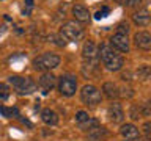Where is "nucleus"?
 Returning <instances> with one entry per match:
<instances>
[{
  "label": "nucleus",
  "mask_w": 151,
  "mask_h": 141,
  "mask_svg": "<svg viewBox=\"0 0 151 141\" xmlns=\"http://www.w3.org/2000/svg\"><path fill=\"white\" fill-rule=\"evenodd\" d=\"M98 56L101 58L102 64L106 66V69L110 70V72H116V70H120L124 66V58L120 53H116L109 44H102L99 47Z\"/></svg>",
  "instance_id": "obj_1"
},
{
  "label": "nucleus",
  "mask_w": 151,
  "mask_h": 141,
  "mask_svg": "<svg viewBox=\"0 0 151 141\" xmlns=\"http://www.w3.org/2000/svg\"><path fill=\"white\" fill-rule=\"evenodd\" d=\"M148 77H150V66H146V64L139 66V69H137V78L145 82Z\"/></svg>",
  "instance_id": "obj_18"
},
{
  "label": "nucleus",
  "mask_w": 151,
  "mask_h": 141,
  "mask_svg": "<svg viewBox=\"0 0 151 141\" xmlns=\"http://www.w3.org/2000/svg\"><path fill=\"white\" fill-rule=\"evenodd\" d=\"M9 91V88L6 86V85H5V83H0V97H3V99H6L8 97V93Z\"/></svg>",
  "instance_id": "obj_22"
},
{
  "label": "nucleus",
  "mask_w": 151,
  "mask_h": 141,
  "mask_svg": "<svg viewBox=\"0 0 151 141\" xmlns=\"http://www.w3.org/2000/svg\"><path fill=\"white\" fill-rule=\"evenodd\" d=\"M121 5H126V6H140L142 0H118Z\"/></svg>",
  "instance_id": "obj_20"
},
{
  "label": "nucleus",
  "mask_w": 151,
  "mask_h": 141,
  "mask_svg": "<svg viewBox=\"0 0 151 141\" xmlns=\"http://www.w3.org/2000/svg\"><path fill=\"white\" fill-rule=\"evenodd\" d=\"M102 91H104V94H106L109 99H116L118 96H120V89H118V86L115 83H112V82H106V83H104Z\"/></svg>",
  "instance_id": "obj_16"
},
{
  "label": "nucleus",
  "mask_w": 151,
  "mask_h": 141,
  "mask_svg": "<svg viewBox=\"0 0 151 141\" xmlns=\"http://www.w3.org/2000/svg\"><path fill=\"white\" fill-rule=\"evenodd\" d=\"M9 85L16 89L19 94H32L36 91V83L30 77H21V75H11L8 78Z\"/></svg>",
  "instance_id": "obj_3"
},
{
  "label": "nucleus",
  "mask_w": 151,
  "mask_h": 141,
  "mask_svg": "<svg viewBox=\"0 0 151 141\" xmlns=\"http://www.w3.org/2000/svg\"><path fill=\"white\" fill-rule=\"evenodd\" d=\"M61 36L65 38V39H68L71 42H77L83 38V28L79 25V24H76L74 21H69V22H65L63 25H61Z\"/></svg>",
  "instance_id": "obj_4"
},
{
  "label": "nucleus",
  "mask_w": 151,
  "mask_h": 141,
  "mask_svg": "<svg viewBox=\"0 0 151 141\" xmlns=\"http://www.w3.org/2000/svg\"><path fill=\"white\" fill-rule=\"evenodd\" d=\"M107 116L113 124H118V122H123L124 119V111H123V107L121 103L118 102H112L107 108Z\"/></svg>",
  "instance_id": "obj_9"
},
{
  "label": "nucleus",
  "mask_w": 151,
  "mask_h": 141,
  "mask_svg": "<svg viewBox=\"0 0 151 141\" xmlns=\"http://www.w3.org/2000/svg\"><path fill=\"white\" fill-rule=\"evenodd\" d=\"M140 116H142V108H137L134 105L131 108V118H132V119H139Z\"/></svg>",
  "instance_id": "obj_21"
},
{
  "label": "nucleus",
  "mask_w": 151,
  "mask_h": 141,
  "mask_svg": "<svg viewBox=\"0 0 151 141\" xmlns=\"http://www.w3.org/2000/svg\"><path fill=\"white\" fill-rule=\"evenodd\" d=\"M132 21H134V24L139 25V27H148L150 25V11H148V8L139 9V11L132 16Z\"/></svg>",
  "instance_id": "obj_13"
},
{
  "label": "nucleus",
  "mask_w": 151,
  "mask_h": 141,
  "mask_svg": "<svg viewBox=\"0 0 151 141\" xmlns=\"http://www.w3.org/2000/svg\"><path fill=\"white\" fill-rule=\"evenodd\" d=\"M73 16L76 17V21L79 22H90V11L87 6H83V5H74L73 6Z\"/></svg>",
  "instance_id": "obj_14"
},
{
  "label": "nucleus",
  "mask_w": 151,
  "mask_h": 141,
  "mask_svg": "<svg viewBox=\"0 0 151 141\" xmlns=\"http://www.w3.org/2000/svg\"><path fill=\"white\" fill-rule=\"evenodd\" d=\"M134 42L135 46L142 50H150L151 49V35L148 31L142 30V31H137L134 35Z\"/></svg>",
  "instance_id": "obj_11"
},
{
  "label": "nucleus",
  "mask_w": 151,
  "mask_h": 141,
  "mask_svg": "<svg viewBox=\"0 0 151 141\" xmlns=\"http://www.w3.org/2000/svg\"><path fill=\"white\" fill-rule=\"evenodd\" d=\"M101 91L94 86V85H85L80 91V100H82L85 105H90V107H94L101 102Z\"/></svg>",
  "instance_id": "obj_5"
},
{
  "label": "nucleus",
  "mask_w": 151,
  "mask_h": 141,
  "mask_svg": "<svg viewBox=\"0 0 151 141\" xmlns=\"http://www.w3.org/2000/svg\"><path fill=\"white\" fill-rule=\"evenodd\" d=\"M90 119V116H88V113L87 111H77V115H76V122L80 125V124H83V122H87Z\"/></svg>",
  "instance_id": "obj_19"
},
{
  "label": "nucleus",
  "mask_w": 151,
  "mask_h": 141,
  "mask_svg": "<svg viewBox=\"0 0 151 141\" xmlns=\"http://www.w3.org/2000/svg\"><path fill=\"white\" fill-rule=\"evenodd\" d=\"M106 14H109V8H102L101 11H98L96 14H94V17H96V19H102V17H106Z\"/></svg>",
  "instance_id": "obj_24"
},
{
  "label": "nucleus",
  "mask_w": 151,
  "mask_h": 141,
  "mask_svg": "<svg viewBox=\"0 0 151 141\" xmlns=\"http://www.w3.org/2000/svg\"><path fill=\"white\" fill-rule=\"evenodd\" d=\"M82 56H83L85 63H88L91 68H94V66L98 64V60H99V56H98V46L94 44L91 39H88L83 44V47H82Z\"/></svg>",
  "instance_id": "obj_7"
},
{
  "label": "nucleus",
  "mask_w": 151,
  "mask_h": 141,
  "mask_svg": "<svg viewBox=\"0 0 151 141\" xmlns=\"http://www.w3.org/2000/svg\"><path fill=\"white\" fill-rule=\"evenodd\" d=\"M55 86V75L50 72H44L38 80V88L41 89L42 94H47L49 91H52Z\"/></svg>",
  "instance_id": "obj_10"
},
{
  "label": "nucleus",
  "mask_w": 151,
  "mask_h": 141,
  "mask_svg": "<svg viewBox=\"0 0 151 141\" xmlns=\"http://www.w3.org/2000/svg\"><path fill=\"white\" fill-rule=\"evenodd\" d=\"M120 133L126 141H135L140 138V132L134 124H123L120 129Z\"/></svg>",
  "instance_id": "obj_12"
},
{
  "label": "nucleus",
  "mask_w": 151,
  "mask_h": 141,
  "mask_svg": "<svg viewBox=\"0 0 151 141\" xmlns=\"http://www.w3.org/2000/svg\"><path fill=\"white\" fill-rule=\"evenodd\" d=\"M124 141H126V140H124Z\"/></svg>",
  "instance_id": "obj_25"
},
{
  "label": "nucleus",
  "mask_w": 151,
  "mask_h": 141,
  "mask_svg": "<svg viewBox=\"0 0 151 141\" xmlns=\"http://www.w3.org/2000/svg\"><path fill=\"white\" fill-rule=\"evenodd\" d=\"M58 91L61 96L71 97L77 91V80L73 75H61L58 80Z\"/></svg>",
  "instance_id": "obj_6"
},
{
  "label": "nucleus",
  "mask_w": 151,
  "mask_h": 141,
  "mask_svg": "<svg viewBox=\"0 0 151 141\" xmlns=\"http://www.w3.org/2000/svg\"><path fill=\"white\" fill-rule=\"evenodd\" d=\"M33 69L35 70H41V72H50L52 69H55L57 66L60 64V56L57 53H50V52H46V53L38 55L35 60H33Z\"/></svg>",
  "instance_id": "obj_2"
},
{
  "label": "nucleus",
  "mask_w": 151,
  "mask_h": 141,
  "mask_svg": "<svg viewBox=\"0 0 151 141\" xmlns=\"http://www.w3.org/2000/svg\"><path fill=\"white\" fill-rule=\"evenodd\" d=\"M110 46L115 50L121 52V53H127V52H129V39H127V35L115 33V35L110 38Z\"/></svg>",
  "instance_id": "obj_8"
},
{
  "label": "nucleus",
  "mask_w": 151,
  "mask_h": 141,
  "mask_svg": "<svg viewBox=\"0 0 151 141\" xmlns=\"http://www.w3.org/2000/svg\"><path fill=\"white\" fill-rule=\"evenodd\" d=\"M41 119L47 125H57L58 124V115H57L54 110H50V108H44V110L41 111Z\"/></svg>",
  "instance_id": "obj_15"
},
{
  "label": "nucleus",
  "mask_w": 151,
  "mask_h": 141,
  "mask_svg": "<svg viewBox=\"0 0 151 141\" xmlns=\"http://www.w3.org/2000/svg\"><path fill=\"white\" fill-rule=\"evenodd\" d=\"M0 113H2L5 118H17L19 116L17 108H14V107H3V105H0Z\"/></svg>",
  "instance_id": "obj_17"
},
{
  "label": "nucleus",
  "mask_w": 151,
  "mask_h": 141,
  "mask_svg": "<svg viewBox=\"0 0 151 141\" xmlns=\"http://www.w3.org/2000/svg\"><path fill=\"white\" fill-rule=\"evenodd\" d=\"M118 33L127 35V33H129V25H127V24H120V25H118Z\"/></svg>",
  "instance_id": "obj_23"
}]
</instances>
